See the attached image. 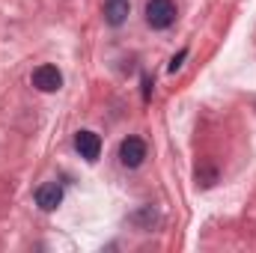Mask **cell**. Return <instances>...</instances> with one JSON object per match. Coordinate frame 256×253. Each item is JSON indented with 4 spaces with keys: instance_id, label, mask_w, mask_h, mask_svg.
Wrapping results in <instances>:
<instances>
[{
    "instance_id": "1",
    "label": "cell",
    "mask_w": 256,
    "mask_h": 253,
    "mask_svg": "<svg viewBox=\"0 0 256 253\" xmlns=\"http://www.w3.org/2000/svg\"><path fill=\"white\" fill-rule=\"evenodd\" d=\"M176 21V3L173 0H149L146 3V24L152 30H167Z\"/></svg>"
},
{
    "instance_id": "2",
    "label": "cell",
    "mask_w": 256,
    "mask_h": 253,
    "mask_svg": "<svg viewBox=\"0 0 256 253\" xmlns=\"http://www.w3.org/2000/svg\"><path fill=\"white\" fill-rule=\"evenodd\" d=\"M33 86L39 90V92H57L60 86H63V74H60V68L51 63H42L39 68H33Z\"/></svg>"
},
{
    "instance_id": "3",
    "label": "cell",
    "mask_w": 256,
    "mask_h": 253,
    "mask_svg": "<svg viewBox=\"0 0 256 253\" xmlns=\"http://www.w3.org/2000/svg\"><path fill=\"white\" fill-rule=\"evenodd\" d=\"M120 161H122V167H128V170L140 167L146 161V143L140 137H126L120 143Z\"/></svg>"
},
{
    "instance_id": "4",
    "label": "cell",
    "mask_w": 256,
    "mask_h": 253,
    "mask_svg": "<svg viewBox=\"0 0 256 253\" xmlns=\"http://www.w3.org/2000/svg\"><path fill=\"white\" fill-rule=\"evenodd\" d=\"M74 149L80 152V158H86V161H98V152H102V137H98L96 131L84 128V131H78V134H74Z\"/></svg>"
},
{
    "instance_id": "5",
    "label": "cell",
    "mask_w": 256,
    "mask_h": 253,
    "mask_svg": "<svg viewBox=\"0 0 256 253\" xmlns=\"http://www.w3.org/2000/svg\"><path fill=\"white\" fill-rule=\"evenodd\" d=\"M60 202H63V188H60L57 182H45V185L36 188V206H39V208L54 212Z\"/></svg>"
},
{
    "instance_id": "6",
    "label": "cell",
    "mask_w": 256,
    "mask_h": 253,
    "mask_svg": "<svg viewBox=\"0 0 256 253\" xmlns=\"http://www.w3.org/2000/svg\"><path fill=\"white\" fill-rule=\"evenodd\" d=\"M104 21L110 24V27H120V24H126L128 12H131V3L128 0H104Z\"/></svg>"
},
{
    "instance_id": "7",
    "label": "cell",
    "mask_w": 256,
    "mask_h": 253,
    "mask_svg": "<svg viewBox=\"0 0 256 253\" xmlns=\"http://www.w3.org/2000/svg\"><path fill=\"white\" fill-rule=\"evenodd\" d=\"M185 57H188V51H179V54H176V57L170 60V72H176V68L182 66V60H185Z\"/></svg>"
}]
</instances>
